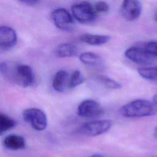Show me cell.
Listing matches in <instances>:
<instances>
[{
    "label": "cell",
    "mask_w": 157,
    "mask_h": 157,
    "mask_svg": "<svg viewBox=\"0 0 157 157\" xmlns=\"http://www.w3.org/2000/svg\"><path fill=\"white\" fill-rule=\"evenodd\" d=\"M90 157H105V156L102 155H99V154H94V155H92Z\"/></svg>",
    "instance_id": "obj_25"
},
{
    "label": "cell",
    "mask_w": 157,
    "mask_h": 157,
    "mask_svg": "<svg viewBox=\"0 0 157 157\" xmlns=\"http://www.w3.org/2000/svg\"><path fill=\"white\" fill-rule=\"evenodd\" d=\"M94 8L96 12L101 13H106L109 10V6L108 4L104 1H97L94 4Z\"/></svg>",
    "instance_id": "obj_21"
},
{
    "label": "cell",
    "mask_w": 157,
    "mask_h": 157,
    "mask_svg": "<svg viewBox=\"0 0 157 157\" xmlns=\"http://www.w3.org/2000/svg\"><path fill=\"white\" fill-rule=\"evenodd\" d=\"M154 136L157 139V126L155 128L154 130Z\"/></svg>",
    "instance_id": "obj_26"
},
{
    "label": "cell",
    "mask_w": 157,
    "mask_h": 157,
    "mask_svg": "<svg viewBox=\"0 0 157 157\" xmlns=\"http://www.w3.org/2000/svg\"><path fill=\"white\" fill-rule=\"evenodd\" d=\"M125 56L138 64H149L153 63L156 58L149 54L144 48L132 47L124 52Z\"/></svg>",
    "instance_id": "obj_9"
},
{
    "label": "cell",
    "mask_w": 157,
    "mask_h": 157,
    "mask_svg": "<svg viewBox=\"0 0 157 157\" xmlns=\"http://www.w3.org/2000/svg\"><path fill=\"white\" fill-rule=\"evenodd\" d=\"M9 69V66L7 63L6 62L0 63V72L4 77H6V75L7 74Z\"/></svg>",
    "instance_id": "obj_22"
},
{
    "label": "cell",
    "mask_w": 157,
    "mask_h": 157,
    "mask_svg": "<svg viewBox=\"0 0 157 157\" xmlns=\"http://www.w3.org/2000/svg\"><path fill=\"white\" fill-rule=\"evenodd\" d=\"M137 72L144 79L157 82V67H140L137 69Z\"/></svg>",
    "instance_id": "obj_17"
},
{
    "label": "cell",
    "mask_w": 157,
    "mask_h": 157,
    "mask_svg": "<svg viewBox=\"0 0 157 157\" xmlns=\"http://www.w3.org/2000/svg\"><path fill=\"white\" fill-rule=\"evenodd\" d=\"M55 25L59 29L70 31L74 29V21L71 14L64 8L55 9L51 13Z\"/></svg>",
    "instance_id": "obj_7"
},
{
    "label": "cell",
    "mask_w": 157,
    "mask_h": 157,
    "mask_svg": "<svg viewBox=\"0 0 157 157\" xmlns=\"http://www.w3.org/2000/svg\"><path fill=\"white\" fill-rule=\"evenodd\" d=\"M73 17L80 23H89L93 21L97 16L94 7L88 1L75 4L71 7Z\"/></svg>",
    "instance_id": "obj_3"
},
{
    "label": "cell",
    "mask_w": 157,
    "mask_h": 157,
    "mask_svg": "<svg viewBox=\"0 0 157 157\" xmlns=\"http://www.w3.org/2000/svg\"><path fill=\"white\" fill-rule=\"evenodd\" d=\"M98 80L106 88L112 90L120 89L121 84L117 81L105 75H99L98 77Z\"/></svg>",
    "instance_id": "obj_18"
},
{
    "label": "cell",
    "mask_w": 157,
    "mask_h": 157,
    "mask_svg": "<svg viewBox=\"0 0 157 157\" xmlns=\"http://www.w3.org/2000/svg\"><path fill=\"white\" fill-rule=\"evenodd\" d=\"M77 113L79 117L87 118H95L104 113V109L101 104L93 99H86L80 103Z\"/></svg>",
    "instance_id": "obj_6"
},
{
    "label": "cell",
    "mask_w": 157,
    "mask_h": 157,
    "mask_svg": "<svg viewBox=\"0 0 157 157\" xmlns=\"http://www.w3.org/2000/svg\"><path fill=\"white\" fill-rule=\"evenodd\" d=\"M22 116L24 121L36 131H43L47 126V115L39 109H26L23 110Z\"/></svg>",
    "instance_id": "obj_4"
},
{
    "label": "cell",
    "mask_w": 157,
    "mask_h": 157,
    "mask_svg": "<svg viewBox=\"0 0 157 157\" xmlns=\"http://www.w3.org/2000/svg\"><path fill=\"white\" fill-rule=\"evenodd\" d=\"M154 19H155V21H157V12L155 13V14L154 15Z\"/></svg>",
    "instance_id": "obj_27"
},
{
    "label": "cell",
    "mask_w": 157,
    "mask_h": 157,
    "mask_svg": "<svg viewBox=\"0 0 157 157\" xmlns=\"http://www.w3.org/2000/svg\"><path fill=\"white\" fill-rule=\"evenodd\" d=\"M6 77L23 87L30 86L35 82V75L32 68L26 64L18 65L13 71L9 67Z\"/></svg>",
    "instance_id": "obj_2"
},
{
    "label": "cell",
    "mask_w": 157,
    "mask_h": 157,
    "mask_svg": "<svg viewBox=\"0 0 157 157\" xmlns=\"http://www.w3.org/2000/svg\"><path fill=\"white\" fill-rule=\"evenodd\" d=\"M152 102L155 105L157 106V93L153 95L152 98Z\"/></svg>",
    "instance_id": "obj_24"
},
{
    "label": "cell",
    "mask_w": 157,
    "mask_h": 157,
    "mask_svg": "<svg viewBox=\"0 0 157 157\" xmlns=\"http://www.w3.org/2000/svg\"><path fill=\"white\" fill-rule=\"evenodd\" d=\"M142 10V4L139 0H123L120 7V13L128 21L137 20Z\"/></svg>",
    "instance_id": "obj_8"
},
{
    "label": "cell",
    "mask_w": 157,
    "mask_h": 157,
    "mask_svg": "<svg viewBox=\"0 0 157 157\" xmlns=\"http://www.w3.org/2000/svg\"><path fill=\"white\" fill-rule=\"evenodd\" d=\"M20 1L28 5H34L37 4L40 0H20Z\"/></svg>",
    "instance_id": "obj_23"
},
{
    "label": "cell",
    "mask_w": 157,
    "mask_h": 157,
    "mask_svg": "<svg viewBox=\"0 0 157 157\" xmlns=\"http://www.w3.org/2000/svg\"><path fill=\"white\" fill-rule=\"evenodd\" d=\"M17 41L15 31L7 26H0V48L9 50L14 47Z\"/></svg>",
    "instance_id": "obj_10"
},
{
    "label": "cell",
    "mask_w": 157,
    "mask_h": 157,
    "mask_svg": "<svg viewBox=\"0 0 157 157\" xmlns=\"http://www.w3.org/2000/svg\"><path fill=\"white\" fill-rule=\"evenodd\" d=\"M120 113L126 118L150 117L157 113V106L152 101L139 99L123 105L120 109Z\"/></svg>",
    "instance_id": "obj_1"
},
{
    "label": "cell",
    "mask_w": 157,
    "mask_h": 157,
    "mask_svg": "<svg viewBox=\"0 0 157 157\" xmlns=\"http://www.w3.org/2000/svg\"><path fill=\"white\" fill-rule=\"evenodd\" d=\"M144 48L151 55L157 58V41H150L147 42Z\"/></svg>",
    "instance_id": "obj_20"
},
{
    "label": "cell",
    "mask_w": 157,
    "mask_h": 157,
    "mask_svg": "<svg viewBox=\"0 0 157 157\" xmlns=\"http://www.w3.org/2000/svg\"><path fill=\"white\" fill-rule=\"evenodd\" d=\"M16 121L9 116L0 112V136L8 130L14 128Z\"/></svg>",
    "instance_id": "obj_16"
},
{
    "label": "cell",
    "mask_w": 157,
    "mask_h": 157,
    "mask_svg": "<svg viewBox=\"0 0 157 157\" xmlns=\"http://www.w3.org/2000/svg\"><path fill=\"white\" fill-rule=\"evenodd\" d=\"M85 81V77L82 73L78 71H74L70 75L69 89H72L75 87L82 84Z\"/></svg>",
    "instance_id": "obj_19"
},
{
    "label": "cell",
    "mask_w": 157,
    "mask_h": 157,
    "mask_svg": "<svg viewBox=\"0 0 157 157\" xmlns=\"http://www.w3.org/2000/svg\"><path fill=\"white\" fill-rule=\"evenodd\" d=\"M70 75L64 70L58 71L53 79L52 86L53 89L58 92H64L69 89Z\"/></svg>",
    "instance_id": "obj_11"
},
{
    "label": "cell",
    "mask_w": 157,
    "mask_h": 157,
    "mask_svg": "<svg viewBox=\"0 0 157 157\" xmlns=\"http://www.w3.org/2000/svg\"><path fill=\"white\" fill-rule=\"evenodd\" d=\"M112 126L110 120H98L86 122L78 129V132L87 136H96L109 131Z\"/></svg>",
    "instance_id": "obj_5"
},
{
    "label": "cell",
    "mask_w": 157,
    "mask_h": 157,
    "mask_svg": "<svg viewBox=\"0 0 157 157\" xmlns=\"http://www.w3.org/2000/svg\"><path fill=\"white\" fill-rule=\"evenodd\" d=\"M3 145L6 148L11 150H21L26 147L25 139L17 134L7 136L3 140Z\"/></svg>",
    "instance_id": "obj_13"
},
{
    "label": "cell",
    "mask_w": 157,
    "mask_h": 157,
    "mask_svg": "<svg viewBox=\"0 0 157 157\" xmlns=\"http://www.w3.org/2000/svg\"><path fill=\"white\" fill-rule=\"evenodd\" d=\"M80 40L91 45H101L107 43L110 37L107 35L84 34L80 36Z\"/></svg>",
    "instance_id": "obj_14"
},
{
    "label": "cell",
    "mask_w": 157,
    "mask_h": 157,
    "mask_svg": "<svg viewBox=\"0 0 157 157\" xmlns=\"http://www.w3.org/2000/svg\"><path fill=\"white\" fill-rule=\"evenodd\" d=\"M79 48L72 44L64 43L59 45L55 50L54 54L58 58H69L78 56Z\"/></svg>",
    "instance_id": "obj_12"
},
{
    "label": "cell",
    "mask_w": 157,
    "mask_h": 157,
    "mask_svg": "<svg viewBox=\"0 0 157 157\" xmlns=\"http://www.w3.org/2000/svg\"><path fill=\"white\" fill-rule=\"evenodd\" d=\"M79 59L82 63L90 66H99L103 61L100 55L91 52L81 53L79 55Z\"/></svg>",
    "instance_id": "obj_15"
}]
</instances>
